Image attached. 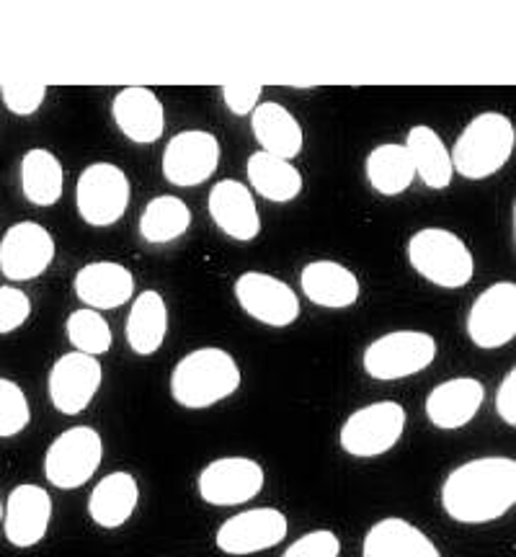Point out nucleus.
<instances>
[{
    "label": "nucleus",
    "instance_id": "obj_1",
    "mask_svg": "<svg viewBox=\"0 0 516 557\" xmlns=\"http://www.w3.org/2000/svg\"><path fill=\"white\" fill-rule=\"evenodd\" d=\"M516 504V462L512 457L467 459L444 478L442 508L457 524H491Z\"/></svg>",
    "mask_w": 516,
    "mask_h": 557
},
{
    "label": "nucleus",
    "instance_id": "obj_2",
    "mask_svg": "<svg viewBox=\"0 0 516 557\" xmlns=\"http://www.w3.org/2000/svg\"><path fill=\"white\" fill-rule=\"evenodd\" d=\"M241 387V367L233 354L201 346L176 361L171 372V398L186 410H205L228 400Z\"/></svg>",
    "mask_w": 516,
    "mask_h": 557
},
{
    "label": "nucleus",
    "instance_id": "obj_3",
    "mask_svg": "<svg viewBox=\"0 0 516 557\" xmlns=\"http://www.w3.org/2000/svg\"><path fill=\"white\" fill-rule=\"evenodd\" d=\"M516 145L514 124L501 111H483L467 122L452 145V171L467 181H486L512 160Z\"/></svg>",
    "mask_w": 516,
    "mask_h": 557
},
{
    "label": "nucleus",
    "instance_id": "obj_4",
    "mask_svg": "<svg viewBox=\"0 0 516 557\" xmlns=\"http://www.w3.org/2000/svg\"><path fill=\"white\" fill-rule=\"evenodd\" d=\"M408 263L439 289H463L476 276V259L452 230L423 227L410 235Z\"/></svg>",
    "mask_w": 516,
    "mask_h": 557
},
{
    "label": "nucleus",
    "instance_id": "obj_5",
    "mask_svg": "<svg viewBox=\"0 0 516 557\" xmlns=\"http://www.w3.org/2000/svg\"><path fill=\"white\" fill-rule=\"evenodd\" d=\"M408 413L401 403L380 400L354 410L339 431V444L348 457L374 459L397 447Z\"/></svg>",
    "mask_w": 516,
    "mask_h": 557
},
{
    "label": "nucleus",
    "instance_id": "obj_6",
    "mask_svg": "<svg viewBox=\"0 0 516 557\" xmlns=\"http://www.w3.org/2000/svg\"><path fill=\"white\" fill-rule=\"evenodd\" d=\"M130 197L132 186L127 173L107 160L86 165L75 184V209L90 227L116 225L127 214Z\"/></svg>",
    "mask_w": 516,
    "mask_h": 557
},
{
    "label": "nucleus",
    "instance_id": "obj_7",
    "mask_svg": "<svg viewBox=\"0 0 516 557\" xmlns=\"http://www.w3.org/2000/svg\"><path fill=\"white\" fill-rule=\"evenodd\" d=\"M437 359V341L423 331H393L374 338L361 354V367L372 380L395 382L423 372Z\"/></svg>",
    "mask_w": 516,
    "mask_h": 557
},
{
    "label": "nucleus",
    "instance_id": "obj_8",
    "mask_svg": "<svg viewBox=\"0 0 516 557\" xmlns=\"http://www.w3.org/2000/svg\"><path fill=\"white\" fill-rule=\"evenodd\" d=\"M103 442L90 426H73L54 438L45 455V478L60 491L83 487L101 468Z\"/></svg>",
    "mask_w": 516,
    "mask_h": 557
},
{
    "label": "nucleus",
    "instance_id": "obj_9",
    "mask_svg": "<svg viewBox=\"0 0 516 557\" xmlns=\"http://www.w3.org/2000/svg\"><path fill=\"white\" fill-rule=\"evenodd\" d=\"M222 158L218 137L205 129H184L169 139L163 150V178L176 189H194L214 176Z\"/></svg>",
    "mask_w": 516,
    "mask_h": 557
},
{
    "label": "nucleus",
    "instance_id": "obj_10",
    "mask_svg": "<svg viewBox=\"0 0 516 557\" xmlns=\"http://www.w3.org/2000/svg\"><path fill=\"white\" fill-rule=\"evenodd\" d=\"M267 472L250 457H220L205 465L197 478L199 498L209 506L233 508L254 500L263 491Z\"/></svg>",
    "mask_w": 516,
    "mask_h": 557
},
{
    "label": "nucleus",
    "instance_id": "obj_11",
    "mask_svg": "<svg viewBox=\"0 0 516 557\" xmlns=\"http://www.w3.org/2000/svg\"><path fill=\"white\" fill-rule=\"evenodd\" d=\"M235 299L248 318L269 329H290L299 318L297 292L287 282L263 271L241 274L235 282Z\"/></svg>",
    "mask_w": 516,
    "mask_h": 557
},
{
    "label": "nucleus",
    "instance_id": "obj_12",
    "mask_svg": "<svg viewBox=\"0 0 516 557\" xmlns=\"http://www.w3.org/2000/svg\"><path fill=\"white\" fill-rule=\"evenodd\" d=\"M467 338L483 351H496L516 338V284L496 282L480 292L467 312Z\"/></svg>",
    "mask_w": 516,
    "mask_h": 557
},
{
    "label": "nucleus",
    "instance_id": "obj_13",
    "mask_svg": "<svg viewBox=\"0 0 516 557\" xmlns=\"http://www.w3.org/2000/svg\"><path fill=\"white\" fill-rule=\"evenodd\" d=\"M54 253L50 230L32 220L16 222L0 240V274L13 284L32 282L52 267Z\"/></svg>",
    "mask_w": 516,
    "mask_h": 557
},
{
    "label": "nucleus",
    "instance_id": "obj_14",
    "mask_svg": "<svg viewBox=\"0 0 516 557\" xmlns=\"http://www.w3.org/2000/svg\"><path fill=\"white\" fill-rule=\"evenodd\" d=\"M103 382V367L96 357L70 351L54 361L47 377L52 408L62 416H78L94 403Z\"/></svg>",
    "mask_w": 516,
    "mask_h": 557
},
{
    "label": "nucleus",
    "instance_id": "obj_15",
    "mask_svg": "<svg viewBox=\"0 0 516 557\" xmlns=\"http://www.w3.org/2000/svg\"><path fill=\"white\" fill-rule=\"evenodd\" d=\"M290 524L279 508H248L225 519L214 532V545L220 553L233 557H246L277 547L287 537Z\"/></svg>",
    "mask_w": 516,
    "mask_h": 557
},
{
    "label": "nucleus",
    "instance_id": "obj_16",
    "mask_svg": "<svg viewBox=\"0 0 516 557\" xmlns=\"http://www.w3.org/2000/svg\"><path fill=\"white\" fill-rule=\"evenodd\" d=\"M52 498L41 485L21 483L3 504V532L13 547H37L50 532Z\"/></svg>",
    "mask_w": 516,
    "mask_h": 557
},
{
    "label": "nucleus",
    "instance_id": "obj_17",
    "mask_svg": "<svg viewBox=\"0 0 516 557\" xmlns=\"http://www.w3.org/2000/svg\"><path fill=\"white\" fill-rule=\"evenodd\" d=\"M209 218L220 233L238 243H250L261 233V214H258L256 197L246 184L235 178H222L209 189L207 197Z\"/></svg>",
    "mask_w": 516,
    "mask_h": 557
},
{
    "label": "nucleus",
    "instance_id": "obj_18",
    "mask_svg": "<svg viewBox=\"0 0 516 557\" xmlns=\"http://www.w3.org/2000/svg\"><path fill=\"white\" fill-rule=\"evenodd\" d=\"M111 116H114L116 129L135 145L158 143L165 132L163 103L156 90L145 86L122 88L111 101Z\"/></svg>",
    "mask_w": 516,
    "mask_h": 557
},
{
    "label": "nucleus",
    "instance_id": "obj_19",
    "mask_svg": "<svg viewBox=\"0 0 516 557\" xmlns=\"http://www.w3.org/2000/svg\"><path fill=\"white\" fill-rule=\"evenodd\" d=\"M486 387L476 377H452L439 382L427 395L423 413H427L431 426L442 431L465 429L478 410L483 408Z\"/></svg>",
    "mask_w": 516,
    "mask_h": 557
},
{
    "label": "nucleus",
    "instance_id": "obj_20",
    "mask_svg": "<svg viewBox=\"0 0 516 557\" xmlns=\"http://www.w3.org/2000/svg\"><path fill=\"white\" fill-rule=\"evenodd\" d=\"M75 297L88 310H116L135 297V274L114 261H94L73 278Z\"/></svg>",
    "mask_w": 516,
    "mask_h": 557
},
{
    "label": "nucleus",
    "instance_id": "obj_21",
    "mask_svg": "<svg viewBox=\"0 0 516 557\" xmlns=\"http://www.w3.org/2000/svg\"><path fill=\"white\" fill-rule=\"evenodd\" d=\"M299 292L325 310H346L359 302L361 284L352 269L336 261H310L299 271Z\"/></svg>",
    "mask_w": 516,
    "mask_h": 557
},
{
    "label": "nucleus",
    "instance_id": "obj_22",
    "mask_svg": "<svg viewBox=\"0 0 516 557\" xmlns=\"http://www.w3.org/2000/svg\"><path fill=\"white\" fill-rule=\"evenodd\" d=\"M250 132L258 148L282 160H295L305 148V132L287 107L277 101L258 103L250 114Z\"/></svg>",
    "mask_w": 516,
    "mask_h": 557
},
{
    "label": "nucleus",
    "instance_id": "obj_23",
    "mask_svg": "<svg viewBox=\"0 0 516 557\" xmlns=\"http://www.w3.org/2000/svg\"><path fill=\"white\" fill-rule=\"evenodd\" d=\"M361 557H442V553L416 524L388 517L369 527L361 540Z\"/></svg>",
    "mask_w": 516,
    "mask_h": 557
},
{
    "label": "nucleus",
    "instance_id": "obj_24",
    "mask_svg": "<svg viewBox=\"0 0 516 557\" xmlns=\"http://www.w3.org/2000/svg\"><path fill=\"white\" fill-rule=\"evenodd\" d=\"M139 504V485L132 472H109L94 485L88 496V517L101 529L127 524Z\"/></svg>",
    "mask_w": 516,
    "mask_h": 557
},
{
    "label": "nucleus",
    "instance_id": "obj_25",
    "mask_svg": "<svg viewBox=\"0 0 516 557\" xmlns=\"http://www.w3.org/2000/svg\"><path fill=\"white\" fill-rule=\"evenodd\" d=\"M124 336L137 357H152L169 336V305L160 292L145 289L132 302Z\"/></svg>",
    "mask_w": 516,
    "mask_h": 557
},
{
    "label": "nucleus",
    "instance_id": "obj_26",
    "mask_svg": "<svg viewBox=\"0 0 516 557\" xmlns=\"http://www.w3.org/2000/svg\"><path fill=\"white\" fill-rule=\"evenodd\" d=\"M406 150L410 160H414L416 176L421 178V184L427 186V189H450L452 176H455V171H452L450 148L434 129L427 127V124L410 127L406 137Z\"/></svg>",
    "mask_w": 516,
    "mask_h": 557
},
{
    "label": "nucleus",
    "instance_id": "obj_27",
    "mask_svg": "<svg viewBox=\"0 0 516 557\" xmlns=\"http://www.w3.org/2000/svg\"><path fill=\"white\" fill-rule=\"evenodd\" d=\"M250 191L274 205H290L303 194V173L290 160H282L269 152H254L246 163Z\"/></svg>",
    "mask_w": 516,
    "mask_h": 557
},
{
    "label": "nucleus",
    "instance_id": "obj_28",
    "mask_svg": "<svg viewBox=\"0 0 516 557\" xmlns=\"http://www.w3.org/2000/svg\"><path fill=\"white\" fill-rule=\"evenodd\" d=\"M21 191L34 207H52L65 191V171L60 158L47 148H32L21 158Z\"/></svg>",
    "mask_w": 516,
    "mask_h": 557
},
{
    "label": "nucleus",
    "instance_id": "obj_29",
    "mask_svg": "<svg viewBox=\"0 0 516 557\" xmlns=\"http://www.w3.org/2000/svg\"><path fill=\"white\" fill-rule=\"evenodd\" d=\"M365 173L369 186L380 194V197H401L410 189L416 178L414 160H410L406 145L385 143L372 148L365 160Z\"/></svg>",
    "mask_w": 516,
    "mask_h": 557
},
{
    "label": "nucleus",
    "instance_id": "obj_30",
    "mask_svg": "<svg viewBox=\"0 0 516 557\" xmlns=\"http://www.w3.org/2000/svg\"><path fill=\"white\" fill-rule=\"evenodd\" d=\"M192 227V209L184 199L173 194H160L150 199L148 207L139 214V238L150 246H165V243L179 240Z\"/></svg>",
    "mask_w": 516,
    "mask_h": 557
},
{
    "label": "nucleus",
    "instance_id": "obj_31",
    "mask_svg": "<svg viewBox=\"0 0 516 557\" xmlns=\"http://www.w3.org/2000/svg\"><path fill=\"white\" fill-rule=\"evenodd\" d=\"M65 333L73 351L88 354V357L96 359L101 354H107L111 348V341H114V333H111L107 318L88 308L70 312V318L65 320Z\"/></svg>",
    "mask_w": 516,
    "mask_h": 557
},
{
    "label": "nucleus",
    "instance_id": "obj_32",
    "mask_svg": "<svg viewBox=\"0 0 516 557\" xmlns=\"http://www.w3.org/2000/svg\"><path fill=\"white\" fill-rule=\"evenodd\" d=\"M32 421V408L26 393L16 382L0 377V438H13L26 431Z\"/></svg>",
    "mask_w": 516,
    "mask_h": 557
},
{
    "label": "nucleus",
    "instance_id": "obj_33",
    "mask_svg": "<svg viewBox=\"0 0 516 557\" xmlns=\"http://www.w3.org/2000/svg\"><path fill=\"white\" fill-rule=\"evenodd\" d=\"M47 99L45 83H3L0 86V101L16 116L37 114Z\"/></svg>",
    "mask_w": 516,
    "mask_h": 557
},
{
    "label": "nucleus",
    "instance_id": "obj_34",
    "mask_svg": "<svg viewBox=\"0 0 516 557\" xmlns=\"http://www.w3.org/2000/svg\"><path fill=\"white\" fill-rule=\"evenodd\" d=\"M32 315V299L19 287H0V336L19 331Z\"/></svg>",
    "mask_w": 516,
    "mask_h": 557
},
{
    "label": "nucleus",
    "instance_id": "obj_35",
    "mask_svg": "<svg viewBox=\"0 0 516 557\" xmlns=\"http://www.w3.org/2000/svg\"><path fill=\"white\" fill-rule=\"evenodd\" d=\"M341 540L331 529H316V532L303 534L297 542L284 549L282 557H339Z\"/></svg>",
    "mask_w": 516,
    "mask_h": 557
},
{
    "label": "nucleus",
    "instance_id": "obj_36",
    "mask_svg": "<svg viewBox=\"0 0 516 557\" xmlns=\"http://www.w3.org/2000/svg\"><path fill=\"white\" fill-rule=\"evenodd\" d=\"M261 94L263 88L258 83H228V86H222V101H225L230 114L235 116L254 114L258 101H261Z\"/></svg>",
    "mask_w": 516,
    "mask_h": 557
},
{
    "label": "nucleus",
    "instance_id": "obj_37",
    "mask_svg": "<svg viewBox=\"0 0 516 557\" xmlns=\"http://www.w3.org/2000/svg\"><path fill=\"white\" fill-rule=\"evenodd\" d=\"M496 413L508 429L516 426V369H508L496 389Z\"/></svg>",
    "mask_w": 516,
    "mask_h": 557
},
{
    "label": "nucleus",
    "instance_id": "obj_38",
    "mask_svg": "<svg viewBox=\"0 0 516 557\" xmlns=\"http://www.w3.org/2000/svg\"><path fill=\"white\" fill-rule=\"evenodd\" d=\"M0 527H3V498H0Z\"/></svg>",
    "mask_w": 516,
    "mask_h": 557
}]
</instances>
